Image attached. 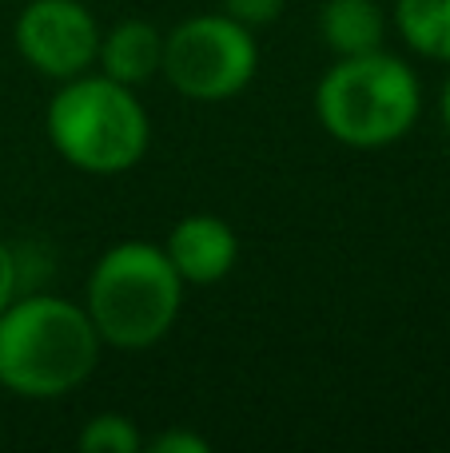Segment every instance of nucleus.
<instances>
[{"label": "nucleus", "mask_w": 450, "mask_h": 453, "mask_svg": "<svg viewBox=\"0 0 450 453\" xmlns=\"http://www.w3.org/2000/svg\"><path fill=\"white\" fill-rule=\"evenodd\" d=\"M100 358L88 311L52 295H20L0 314V386L20 398H60L76 390Z\"/></svg>", "instance_id": "1"}, {"label": "nucleus", "mask_w": 450, "mask_h": 453, "mask_svg": "<svg viewBox=\"0 0 450 453\" xmlns=\"http://www.w3.org/2000/svg\"><path fill=\"white\" fill-rule=\"evenodd\" d=\"M180 298L183 279L167 250L151 242H120L88 279V319L104 342L140 350L172 330Z\"/></svg>", "instance_id": "2"}, {"label": "nucleus", "mask_w": 450, "mask_h": 453, "mask_svg": "<svg viewBox=\"0 0 450 453\" xmlns=\"http://www.w3.org/2000/svg\"><path fill=\"white\" fill-rule=\"evenodd\" d=\"M323 127L347 148H387L419 119V80L403 60L379 52L343 56L315 92Z\"/></svg>", "instance_id": "3"}, {"label": "nucleus", "mask_w": 450, "mask_h": 453, "mask_svg": "<svg viewBox=\"0 0 450 453\" xmlns=\"http://www.w3.org/2000/svg\"><path fill=\"white\" fill-rule=\"evenodd\" d=\"M48 135L72 167L120 175L148 148V116L112 76H72L48 108Z\"/></svg>", "instance_id": "4"}, {"label": "nucleus", "mask_w": 450, "mask_h": 453, "mask_svg": "<svg viewBox=\"0 0 450 453\" xmlns=\"http://www.w3.org/2000/svg\"><path fill=\"white\" fill-rule=\"evenodd\" d=\"M159 68L191 100H228L255 76V40L228 12L196 16L164 40Z\"/></svg>", "instance_id": "5"}, {"label": "nucleus", "mask_w": 450, "mask_h": 453, "mask_svg": "<svg viewBox=\"0 0 450 453\" xmlns=\"http://www.w3.org/2000/svg\"><path fill=\"white\" fill-rule=\"evenodd\" d=\"M16 48L36 72L72 80L100 56V28L80 0H32L16 20Z\"/></svg>", "instance_id": "6"}, {"label": "nucleus", "mask_w": 450, "mask_h": 453, "mask_svg": "<svg viewBox=\"0 0 450 453\" xmlns=\"http://www.w3.org/2000/svg\"><path fill=\"white\" fill-rule=\"evenodd\" d=\"M239 242L223 219L215 215H188L175 223V231L167 234V258L180 271L183 282H220L223 274L236 266Z\"/></svg>", "instance_id": "7"}, {"label": "nucleus", "mask_w": 450, "mask_h": 453, "mask_svg": "<svg viewBox=\"0 0 450 453\" xmlns=\"http://www.w3.org/2000/svg\"><path fill=\"white\" fill-rule=\"evenodd\" d=\"M100 64L104 76L136 88L156 76L164 64V36L148 20H124L100 40Z\"/></svg>", "instance_id": "8"}, {"label": "nucleus", "mask_w": 450, "mask_h": 453, "mask_svg": "<svg viewBox=\"0 0 450 453\" xmlns=\"http://www.w3.org/2000/svg\"><path fill=\"white\" fill-rule=\"evenodd\" d=\"M323 40L339 56H363L383 48V8L375 0H327L319 16Z\"/></svg>", "instance_id": "9"}, {"label": "nucleus", "mask_w": 450, "mask_h": 453, "mask_svg": "<svg viewBox=\"0 0 450 453\" xmlns=\"http://www.w3.org/2000/svg\"><path fill=\"white\" fill-rule=\"evenodd\" d=\"M395 20L415 52L450 60V0H399Z\"/></svg>", "instance_id": "10"}, {"label": "nucleus", "mask_w": 450, "mask_h": 453, "mask_svg": "<svg viewBox=\"0 0 450 453\" xmlns=\"http://www.w3.org/2000/svg\"><path fill=\"white\" fill-rule=\"evenodd\" d=\"M80 449L84 453H136L140 449V434H136V426L124 414H96L80 430Z\"/></svg>", "instance_id": "11"}, {"label": "nucleus", "mask_w": 450, "mask_h": 453, "mask_svg": "<svg viewBox=\"0 0 450 453\" xmlns=\"http://www.w3.org/2000/svg\"><path fill=\"white\" fill-rule=\"evenodd\" d=\"M12 266H16V298L20 295H36L52 274V255L40 242H20L12 247Z\"/></svg>", "instance_id": "12"}, {"label": "nucleus", "mask_w": 450, "mask_h": 453, "mask_svg": "<svg viewBox=\"0 0 450 453\" xmlns=\"http://www.w3.org/2000/svg\"><path fill=\"white\" fill-rule=\"evenodd\" d=\"M231 20H239L244 28H255V24H271L283 8V0H223Z\"/></svg>", "instance_id": "13"}, {"label": "nucleus", "mask_w": 450, "mask_h": 453, "mask_svg": "<svg viewBox=\"0 0 450 453\" xmlns=\"http://www.w3.org/2000/svg\"><path fill=\"white\" fill-rule=\"evenodd\" d=\"M151 453H207V441L199 434L188 430H172V434H159L156 441L148 446Z\"/></svg>", "instance_id": "14"}, {"label": "nucleus", "mask_w": 450, "mask_h": 453, "mask_svg": "<svg viewBox=\"0 0 450 453\" xmlns=\"http://www.w3.org/2000/svg\"><path fill=\"white\" fill-rule=\"evenodd\" d=\"M16 298V266H12V242L0 239V314Z\"/></svg>", "instance_id": "15"}, {"label": "nucleus", "mask_w": 450, "mask_h": 453, "mask_svg": "<svg viewBox=\"0 0 450 453\" xmlns=\"http://www.w3.org/2000/svg\"><path fill=\"white\" fill-rule=\"evenodd\" d=\"M443 116H446V124H450V80H446V92H443Z\"/></svg>", "instance_id": "16"}]
</instances>
